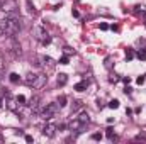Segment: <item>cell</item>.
<instances>
[{
    "instance_id": "cell-1",
    "label": "cell",
    "mask_w": 146,
    "mask_h": 144,
    "mask_svg": "<svg viewBox=\"0 0 146 144\" xmlns=\"http://www.w3.org/2000/svg\"><path fill=\"white\" fill-rule=\"evenodd\" d=\"M0 27H2L3 34L14 37L19 31H21V27H22V24H21V17H15V19L3 17V19H0Z\"/></svg>"
},
{
    "instance_id": "cell-2",
    "label": "cell",
    "mask_w": 146,
    "mask_h": 144,
    "mask_svg": "<svg viewBox=\"0 0 146 144\" xmlns=\"http://www.w3.org/2000/svg\"><path fill=\"white\" fill-rule=\"evenodd\" d=\"M34 32H36V37L42 42V44H49V42H51V37L48 36V32H46L44 27H39V26H37L36 29H34Z\"/></svg>"
},
{
    "instance_id": "cell-3",
    "label": "cell",
    "mask_w": 146,
    "mask_h": 144,
    "mask_svg": "<svg viewBox=\"0 0 146 144\" xmlns=\"http://www.w3.org/2000/svg\"><path fill=\"white\" fill-rule=\"evenodd\" d=\"M46 83H48V76H46L44 73H39L36 76V80H34V83H33V88H34V90H41Z\"/></svg>"
},
{
    "instance_id": "cell-4",
    "label": "cell",
    "mask_w": 146,
    "mask_h": 144,
    "mask_svg": "<svg viewBox=\"0 0 146 144\" xmlns=\"http://www.w3.org/2000/svg\"><path fill=\"white\" fill-rule=\"evenodd\" d=\"M56 131H58V126H54V124H46L41 132H42V136H46V137H54V136H56Z\"/></svg>"
},
{
    "instance_id": "cell-5",
    "label": "cell",
    "mask_w": 146,
    "mask_h": 144,
    "mask_svg": "<svg viewBox=\"0 0 146 144\" xmlns=\"http://www.w3.org/2000/svg\"><path fill=\"white\" fill-rule=\"evenodd\" d=\"M17 2L15 0H5L2 2V10L3 12H17Z\"/></svg>"
},
{
    "instance_id": "cell-6",
    "label": "cell",
    "mask_w": 146,
    "mask_h": 144,
    "mask_svg": "<svg viewBox=\"0 0 146 144\" xmlns=\"http://www.w3.org/2000/svg\"><path fill=\"white\" fill-rule=\"evenodd\" d=\"M5 107L9 110H14V112H19V102L17 98H12V97H7V102H5Z\"/></svg>"
},
{
    "instance_id": "cell-7",
    "label": "cell",
    "mask_w": 146,
    "mask_h": 144,
    "mask_svg": "<svg viewBox=\"0 0 146 144\" xmlns=\"http://www.w3.org/2000/svg\"><path fill=\"white\" fill-rule=\"evenodd\" d=\"M26 105L31 108L33 112H36V110H37V105H39V95H34V97H31V98L27 100V104H26Z\"/></svg>"
},
{
    "instance_id": "cell-8",
    "label": "cell",
    "mask_w": 146,
    "mask_h": 144,
    "mask_svg": "<svg viewBox=\"0 0 146 144\" xmlns=\"http://www.w3.org/2000/svg\"><path fill=\"white\" fill-rule=\"evenodd\" d=\"M36 73H27V75H26V76H24V80H22V81H24V83H26V85H29V87H33V83H34V80H36Z\"/></svg>"
},
{
    "instance_id": "cell-9",
    "label": "cell",
    "mask_w": 146,
    "mask_h": 144,
    "mask_svg": "<svg viewBox=\"0 0 146 144\" xmlns=\"http://www.w3.org/2000/svg\"><path fill=\"white\" fill-rule=\"evenodd\" d=\"M60 108H61V107H60V104H58V102H53V104H48V105H46V110H48V112H51L53 115H54Z\"/></svg>"
},
{
    "instance_id": "cell-10",
    "label": "cell",
    "mask_w": 146,
    "mask_h": 144,
    "mask_svg": "<svg viewBox=\"0 0 146 144\" xmlns=\"http://www.w3.org/2000/svg\"><path fill=\"white\" fill-rule=\"evenodd\" d=\"M56 81H58V85H60V87H63V85H66V83H68V76H66L65 73H60V75H58V78H56Z\"/></svg>"
},
{
    "instance_id": "cell-11",
    "label": "cell",
    "mask_w": 146,
    "mask_h": 144,
    "mask_svg": "<svg viewBox=\"0 0 146 144\" xmlns=\"http://www.w3.org/2000/svg\"><path fill=\"white\" fill-rule=\"evenodd\" d=\"M87 87H88V80H83V81L75 85V90L76 92H83V90H87Z\"/></svg>"
},
{
    "instance_id": "cell-12",
    "label": "cell",
    "mask_w": 146,
    "mask_h": 144,
    "mask_svg": "<svg viewBox=\"0 0 146 144\" xmlns=\"http://www.w3.org/2000/svg\"><path fill=\"white\" fill-rule=\"evenodd\" d=\"M82 126H83V124H82V122H80L78 119H73L72 122L68 124V127H70V131H76V129H80Z\"/></svg>"
},
{
    "instance_id": "cell-13",
    "label": "cell",
    "mask_w": 146,
    "mask_h": 144,
    "mask_svg": "<svg viewBox=\"0 0 146 144\" xmlns=\"http://www.w3.org/2000/svg\"><path fill=\"white\" fill-rule=\"evenodd\" d=\"M76 119H78V120H80V122H82L83 126L90 122V117H88V114H87V112H82V114H80V115H78Z\"/></svg>"
},
{
    "instance_id": "cell-14",
    "label": "cell",
    "mask_w": 146,
    "mask_h": 144,
    "mask_svg": "<svg viewBox=\"0 0 146 144\" xmlns=\"http://www.w3.org/2000/svg\"><path fill=\"white\" fill-rule=\"evenodd\" d=\"M82 107H83V102H82V100H75V102L72 104V114L76 112V110H80Z\"/></svg>"
},
{
    "instance_id": "cell-15",
    "label": "cell",
    "mask_w": 146,
    "mask_h": 144,
    "mask_svg": "<svg viewBox=\"0 0 146 144\" xmlns=\"http://www.w3.org/2000/svg\"><path fill=\"white\" fill-rule=\"evenodd\" d=\"M41 61H44V63H46L48 66H51V68L56 65V61H54L53 58H49V56H42V58H41Z\"/></svg>"
},
{
    "instance_id": "cell-16",
    "label": "cell",
    "mask_w": 146,
    "mask_h": 144,
    "mask_svg": "<svg viewBox=\"0 0 146 144\" xmlns=\"http://www.w3.org/2000/svg\"><path fill=\"white\" fill-rule=\"evenodd\" d=\"M41 119H42V120H49V119H53V114H51V112H48V110L44 108V110L41 112Z\"/></svg>"
},
{
    "instance_id": "cell-17",
    "label": "cell",
    "mask_w": 146,
    "mask_h": 144,
    "mask_svg": "<svg viewBox=\"0 0 146 144\" xmlns=\"http://www.w3.org/2000/svg\"><path fill=\"white\" fill-rule=\"evenodd\" d=\"M141 61H146V49H141V51H138V54H136Z\"/></svg>"
},
{
    "instance_id": "cell-18",
    "label": "cell",
    "mask_w": 146,
    "mask_h": 144,
    "mask_svg": "<svg viewBox=\"0 0 146 144\" xmlns=\"http://www.w3.org/2000/svg\"><path fill=\"white\" fill-rule=\"evenodd\" d=\"M9 80H10L12 83H17V81H19V75H17V73H10V76H9Z\"/></svg>"
},
{
    "instance_id": "cell-19",
    "label": "cell",
    "mask_w": 146,
    "mask_h": 144,
    "mask_svg": "<svg viewBox=\"0 0 146 144\" xmlns=\"http://www.w3.org/2000/svg\"><path fill=\"white\" fill-rule=\"evenodd\" d=\"M58 104H60V107H65V105H66V97H65V95L60 97V98H58Z\"/></svg>"
},
{
    "instance_id": "cell-20",
    "label": "cell",
    "mask_w": 146,
    "mask_h": 144,
    "mask_svg": "<svg viewBox=\"0 0 146 144\" xmlns=\"http://www.w3.org/2000/svg\"><path fill=\"white\" fill-rule=\"evenodd\" d=\"M26 2H27V7H29V12H31V14H36V9H34V5L31 3V0H26Z\"/></svg>"
},
{
    "instance_id": "cell-21",
    "label": "cell",
    "mask_w": 146,
    "mask_h": 144,
    "mask_svg": "<svg viewBox=\"0 0 146 144\" xmlns=\"http://www.w3.org/2000/svg\"><path fill=\"white\" fill-rule=\"evenodd\" d=\"M109 107L110 108H117V107H119V100H110V102H109Z\"/></svg>"
},
{
    "instance_id": "cell-22",
    "label": "cell",
    "mask_w": 146,
    "mask_h": 144,
    "mask_svg": "<svg viewBox=\"0 0 146 144\" xmlns=\"http://www.w3.org/2000/svg\"><path fill=\"white\" fill-rule=\"evenodd\" d=\"M106 68H107V70H110V68H112V58H106Z\"/></svg>"
},
{
    "instance_id": "cell-23",
    "label": "cell",
    "mask_w": 146,
    "mask_h": 144,
    "mask_svg": "<svg viewBox=\"0 0 146 144\" xmlns=\"http://www.w3.org/2000/svg\"><path fill=\"white\" fill-rule=\"evenodd\" d=\"M109 81H110V83H115V81H119V76L112 73V75H110V76H109Z\"/></svg>"
},
{
    "instance_id": "cell-24",
    "label": "cell",
    "mask_w": 146,
    "mask_h": 144,
    "mask_svg": "<svg viewBox=\"0 0 146 144\" xmlns=\"http://www.w3.org/2000/svg\"><path fill=\"white\" fill-rule=\"evenodd\" d=\"M92 139H94V141H100V139H102V134H100V132H95V134H92Z\"/></svg>"
},
{
    "instance_id": "cell-25",
    "label": "cell",
    "mask_w": 146,
    "mask_h": 144,
    "mask_svg": "<svg viewBox=\"0 0 146 144\" xmlns=\"http://www.w3.org/2000/svg\"><path fill=\"white\" fill-rule=\"evenodd\" d=\"M106 136H107V137H109V139H115V136H114V132H112V129H107V132H106Z\"/></svg>"
},
{
    "instance_id": "cell-26",
    "label": "cell",
    "mask_w": 146,
    "mask_h": 144,
    "mask_svg": "<svg viewBox=\"0 0 146 144\" xmlns=\"http://www.w3.org/2000/svg\"><path fill=\"white\" fill-rule=\"evenodd\" d=\"M126 58H127V59H133V58H134V53H133L131 49H127V53H126Z\"/></svg>"
},
{
    "instance_id": "cell-27",
    "label": "cell",
    "mask_w": 146,
    "mask_h": 144,
    "mask_svg": "<svg viewBox=\"0 0 146 144\" xmlns=\"http://www.w3.org/2000/svg\"><path fill=\"white\" fill-rule=\"evenodd\" d=\"M68 61H70V59H68V56H63V58L60 59V65H68Z\"/></svg>"
},
{
    "instance_id": "cell-28",
    "label": "cell",
    "mask_w": 146,
    "mask_h": 144,
    "mask_svg": "<svg viewBox=\"0 0 146 144\" xmlns=\"http://www.w3.org/2000/svg\"><path fill=\"white\" fill-rule=\"evenodd\" d=\"M15 98H17V102H19V104H22V105H26V98H24L22 95H19V97H15Z\"/></svg>"
},
{
    "instance_id": "cell-29",
    "label": "cell",
    "mask_w": 146,
    "mask_h": 144,
    "mask_svg": "<svg viewBox=\"0 0 146 144\" xmlns=\"http://www.w3.org/2000/svg\"><path fill=\"white\" fill-rule=\"evenodd\" d=\"M145 80H146V76H138L136 83H138V85H143V83H145Z\"/></svg>"
},
{
    "instance_id": "cell-30",
    "label": "cell",
    "mask_w": 146,
    "mask_h": 144,
    "mask_svg": "<svg viewBox=\"0 0 146 144\" xmlns=\"http://www.w3.org/2000/svg\"><path fill=\"white\" fill-rule=\"evenodd\" d=\"M134 141H146V136H145V134H143V136L139 134V136H136V137H134Z\"/></svg>"
},
{
    "instance_id": "cell-31",
    "label": "cell",
    "mask_w": 146,
    "mask_h": 144,
    "mask_svg": "<svg viewBox=\"0 0 146 144\" xmlns=\"http://www.w3.org/2000/svg\"><path fill=\"white\" fill-rule=\"evenodd\" d=\"M65 53H66V56H70V54H73V51L70 49V48H65Z\"/></svg>"
},
{
    "instance_id": "cell-32",
    "label": "cell",
    "mask_w": 146,
    "mask_h": 144,
    "mask_svg": "<svg viewBox=\"0 0 146 144\" xmlns=\"http://www.w3.org/2000/svg\"><path fill=\"white\" fill-rule=\"evenodd\" d=\"M100 29H102V31H107V29H109V26H107V24H100Z\"/></svg>"
},
{
    "instance_id": "cell-33",
    "label": "cell",
    "mask_w": 146,
    "mask_h": 144,
    "mask_svg": "<svg viewBox=\"0 0 146 144\" xmlns=\"http://www.w3.org/2000/svg\"><path fill=\"white\" fill-rule=\"evenodd\" d=\"M26 141L27 143H33V136H26Z\"/></svg>"
},
{
    "instance_id": "cell-34",
    "label": "cell",
    "mask_w": 146,
    "mask_h": 144,
    "mask_svg": "<svg viewBox=\"0 0 146 144\" xmlns=\"http://www.w3.org/2000/svg\"><path fill=\"white\" fill-rule=\"evenodd\" d=\"M0 36H3V31H2V27H0Z\"/></svg>"
},
{
    "instance_id": "cell-35",
    "label": "cell",
    "mask_w": 146,
    "mask_h": 144,
    "mask_svg": "<svg viewBox=\"0 0 146 144\" xmlns=\"http://www.w3.org/2000/svg\"><path fill=\"white\" fill-rule=\"evenodd\" d=\"M0 9H2V0H0Z\"/></svg>"
},
{
    "instance_id": "cell-36",
    "label": "cell",
    "mask_w": 146,
    "mask_h": 144,
    "mask_svg": "<svg viewBox=\"0 0 146 144\" xmlns=\"http://www.w3.org/2000/svg\"><path fill=\"white\" fill-rule=\"evenodd\" d=\"M145 76H146V75H145Z\"/></svg>"
}]
</instances>
